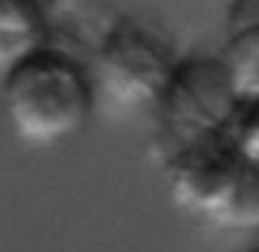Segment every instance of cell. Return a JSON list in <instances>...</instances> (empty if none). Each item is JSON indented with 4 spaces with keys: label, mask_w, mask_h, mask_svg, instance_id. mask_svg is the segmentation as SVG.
<instances>
[{
    "label": "cell",
    "mask_w": 259,
    "mask_h": 252,
    "mask_svg": "<svg viewBox=\"0 0 259 252\" xmlns=\"http://www.w3.org/2000/svg\"><path fill=\"white\" fill-rule=\"evenodd\" d=\"M59 0H0V71L49 44Z\"/></svg>",
    "instance_id": "obj_5"
},
{
    "label": "cell",
    "mask_w": 259,
    "mask_h": 252,
    "mask_svg": "<svg viewBox=\"0 0 259 252\" xmlns=\"http://www.w3.org/2000/svg\"><path fill=\"white\" fill-rule=\"evenodd\" d=\"M254 252H259V249H254Z\"/></svg>",
    "instance_id": "obj_9"
},
{
    "label": "cell",
    "mask_w": 259,
    "mask_h": 252,
    "mask_svg": "<svg viewBox=\"0 0 259 252\" xmlns=\"http://www.w3.org/2000/svg\"><path fill=\"white\" fill-rule=\"evenodd\" d=\"M97 84L66 49L44 44L3 74V102L11 130L28 146H56L92 117Z\"/></svg>",
    "instance_id": "obj_1"
},
{
    "label": "cell",
    "mask_w": 259,
    "mask_h": 252,
    "mask_svg": "<svg viewBox=\"0 0 259 252\" xmlns=\"http://www.w3.org/2000/svg\"><path fill=\"white\" fill-rule=\"evenodd\" d=\"M221 59L241 102L259 99V26L226 33Z\"/></svg>",
    "instance_id": "obj_6"
},
{
    "label": "cell",
    "mask_w": 259,
    "mask_h": 252,
    "mask_svg": "<svg viewBox=\"0 0 259 252\" xmlns=\"http://www.w3.org/2000/svg\"><path fill=\"white\" fill-rule=\"evenodd\" d=\"M160 166L183 211L229 229L259 227V168L241 158L226 133L186 143Z\"/></svg>",
    "instance_id": "obj_2"
},
{
    "label": "cell",
    "mask_w": 259,
    "mask_h": 252,
    "mask_svg": "<svg viewBox=\"0 0 259 252\" xmlns=\"http://www.w3.org/2000/svg\"><path fill=\"white\" fill-rule=\"evenodd\" d=\"M259 26V0H231L226 13V31Z\"/></svg>",
    "instance_id": "obj_8"
},
{
    "label": "cell",
    "mask_w": 259,
    "mask_h": 252,
    "mask_svg": "<svg viewBox=\"0 0 259 252\" xmlns=\"http://www.w3.org/2000/svg\"><path fill=\"white\" fill-rule=\"evenodd\" d=\"M178 59L173 41L158 26L122 16L99 39L92 77L97 89L119 107H155Z\"/></svg>",
    "instance_id": "obj_4"
},
{
    "label": "cell",
    "mask_w": 259,
    "mask_h": 252,
    "mask_svg": "<svg viewBox=\"0 0 259 252\" xmlns=\"http://www.w3.org/2000/svg\"><path fill=\"white\" fill-rule=\"evenodd\" d=\"M226 138L234 143L241 158L259 168V99L241 102L236 117L226 130Z\"/></svg>",
    "instance_id": "obj_7"
},
{
    "label": "cell",
    "mask_w": 259,
    "mask_h": 252,
    "mask_svg": "<svg viewBox=\"0 0 259 252\" xmlns=\"http://www.w3.org/2000/svg\"><path fill=\"white\" fill-rule=\"evenodd\" d=\"M239 107L241 99L221 54L181 56L155 102V110L160 112L158 161L186 143L226 133Z\"/></svg>",
    "instance_id": "obj_3"
}]
</instances>
